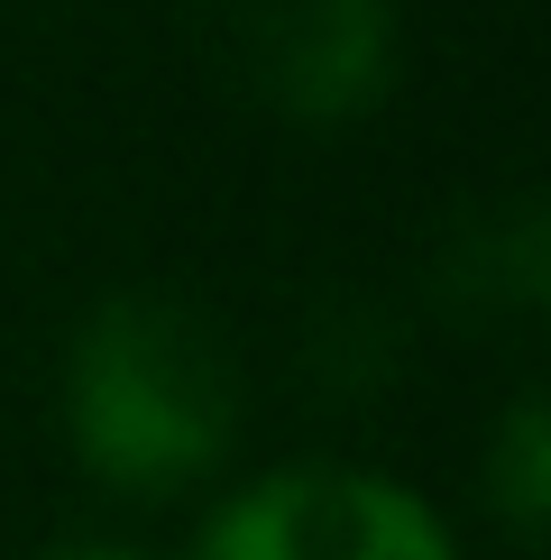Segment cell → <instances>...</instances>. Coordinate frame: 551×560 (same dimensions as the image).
<instances>
[{
	"mask_svg": "<svg viewBox=\"0 0 551 560\" xmlns=\"http://www.w3.org/2000/svg\"><path fill=\"white\" fill-rule=\"evenodd\" d=\"M65 441L110 497H184L239 441V359L175 294H102L65 349Z\"/></svg>",
	"mask_w": 551,
	"mask_h": 560,
	"instance_id": "obj_1",
	"label": "cell"
},
{
	"mask_svg": "<svg viewBox=\"0 0 551 560\" xmlns=\"http://www.w3.org/2000/svg\"><path fill=\"white\" fill-rule=\"evenodd\" d=\"M184 560H459V542L405 478L304 459L230 487Z\"/></svg>",
	"mask_w": 551,
	"mask_h": 560,
	"instance_id": "obj_2",
	"label": "cell"
},
{
	"mask_svg": "<svg viewBox=\"0 0 551 560\" xmlns=\"http://www.w3.org/2000/svg\"><path fill=\"white\" fill-rule=\"evenodd\" d=\"M230 65L276 120L350 129L396 92V0H239Z\"/></svg>",
	"mask_w": 551,
	"mask_h": 560,
	"instance_id": "obj_3",
	"label": "cell"
},
{
	"mask_svg": "<svg viewBox=\"0 0 551 560\" xmlns=\"http://www.w3.org/2000/svg\"><path fill=\"white\" fill-rule=\"evenodd\" d=\"M478 497L505 524V542H542V524H551V405L534 386L496 413L488 451H478Z\"/></svg>",
	"mask_w": 551,
	"mask_h": 560,
	"instance_id": "obj_4",
	"label": "cell"
},
{
	"mask_svg": "<svg viewBox=\"0 0 551 560\" xmlns=\"http://www.w3.org/2000/svg\"><path fill=\"white\" fill-rule=\"evenodd\" d=\"M542 285H551V248H542V212H534V202L469 221V240H459V267H450V294L505 303V313H534Z\"/></svg>",
	"mask_w": 551,
	"mask_h": 560,
	"instance_id": "obj_5",
	"label": "cell"
},
{
	"mask_svg": "<svg viewBox=\"0 0 551 560\" xmlns=\"http://www.w3.org/2000/svg\"><path fill=\"white\" fill-rule=\"evenodd\" d=\"M37 560H148V551L120 542V533H65V542H46Z\"/></svg>",
	"mask_w": 551,
	"mask_h": 560,
	"instance_id": "obj_6",
	"label": "cell"
}]
</instances>
